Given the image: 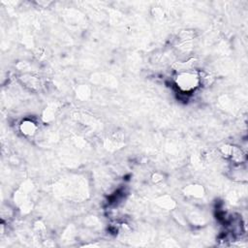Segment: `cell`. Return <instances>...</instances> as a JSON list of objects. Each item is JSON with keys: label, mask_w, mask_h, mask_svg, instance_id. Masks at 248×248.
<instances>
[{"label": "cell", "mask_w": 248, "mask_h": 248, "mask_svg": "<svg viewBox=\"0 0 248 248\" xmlns=\"http://www.w3.org/2000/svg\"><path fill=\"white\" fill-rule=\"evenodd\" d=\"M21 130L24 134L31 135L33 132H35L36 126L31 121H25L24 123H22V125H21Z\"/></svg>", "instance_id": "obj_1"}, {"label": "cell", "mask_w": 248, "mask_h": 248, "mask_svg": "<svg viewBox=\"0 0 248 248\" xmlns=\"http://www.w3.org/2000/svg\"><path fill=\"white\" fill-rule=\"evenodd\" d=\"M194 78H196V77H194V76H190V75H187V84H189V81L193 80ZM185 84H186V81H185L184 79L182 78V79H181V84H180V85H179V86L181 87V86H182V85H184Z\"/></svg>", "instance_id": "obj_2"}]
</instances>
